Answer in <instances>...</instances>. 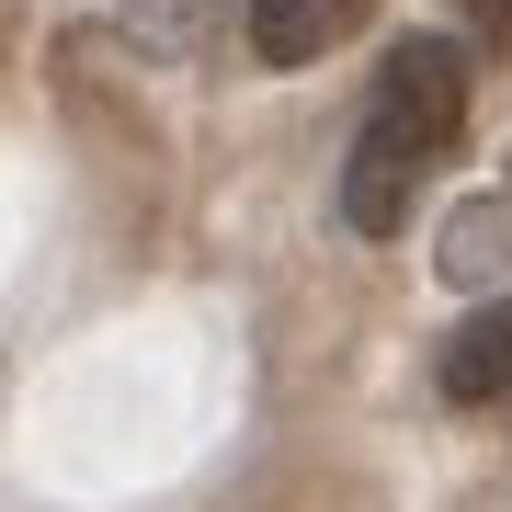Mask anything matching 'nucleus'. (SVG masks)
Instances as JSON below:
<instances>
[{
	"mask_svg": "<svg viewBox=\"0 0 512 512\" xmlns=\"http://www.w3.org/2000/svg\"><path fill=\"white\" fill-rule=\"evenodd\" d=\"M376 0H251V57H274V69H308V57L353 46L365 35Z\"/></svg>",
	"mask_w": 512,
	"mask_h": 512,
	"instance_id": "obj_2",
	"label": "nucleus"
},
{
	"mask_svg": "<svg viewBox=\"0 0 512 512\" xmlns=\"http://www.w3.org/2000/svg\"><path fill=\"white\" fill-rule=\"evenodd\" d=\"M387 160H410V171H433L444 148L467 137V46L456 35H399L387 46V69H376V126H365Z\"/></svg>",
	"mask_w": 512,
	"mask_h": 512,
	"instance_id": "obj_1",
	"label": "nucleus"
},
{
	"mask_svg": "<svg viewBox=\"0 0 512 512\" xmlns=\"http://www.w3.org/2000/svg\"><path fill=\"white\" fill-rule=\"evenodd\" d=\"M467 23H478V46H512V0H467Z\"/></svg>",
	"mask_w": 512,
	"mask_h": 512,
	"instance_id": "obj_7",
	"label": "nucleus"
},
{
	"mask_svg": "<svg viewBox=\"0 0 512 512\" xmlns=\"http://www.w3.org/2000/svg\"><path fill=\"white\" fill-rule=\"evenodd\" d=\"M126 23L148 46H194V23H205V0H126Z\"/></svg>",
	"mask_w": 512,
	"mask_h": 512,
	"instance_id": "obj_6",
	"label": "nucleus"
},
{
	"mask_svg": "<svg viewBox=\"0 0 512 512\" xmlns=\"http://www.w3.org/2000/svg\"><path fill=\"white\" fill-rule=\"evenodd\" d=\"M444 399H512V296H490L456 342H444Z\"/></svg>",
	"mask_w": 512,
	"mask_h": 512,
	"instance_id": "obj_3",
	"label": "nucleus"
},
{
	"mask_svg": "<svg viewBox=\"0 0 512 512\" xmlns=\"http://www.w3.org/2000/svg\"><path fill=\"white\" fill-rule=\"evenodd\" d=\"M410 183H421V171H410V160H387V148L365 137V148H353V171H342V217L365 228V239H387V228L410 217Z\"/></svg>",
	"mask_w": 512,
	"mask_h": 512,
	"instance_id": "obj_4",
	"label": "nucleus"
},
{
	"mask_svg": "<svg viewBox=\"0 0 512 512\" xmlns=\"http://www.w3.org/2000/svg\"><path fill=\"white\" fill-rule=\"evenodd\" d=\"M490 262H501V228H490V217H456V239H444V274H456V285H490Z\"/></svg>",
	"mask_w": 512,
	"mask_h": 512,
	"instance_id": "obj_5",
	"label": "nucleus"
}]
</instances>
